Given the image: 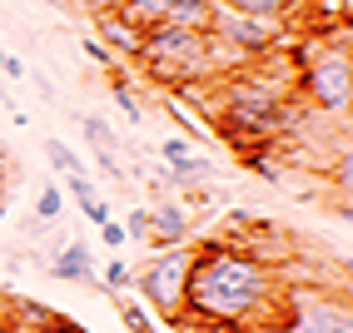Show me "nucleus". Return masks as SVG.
<instances>
[{
    "mask_svg": "<svg viewBox=\"0 0 353 333\" xmlns=\"http://www.w3.org/2000/svg\"><path fill=\"white\" fill-rule=\"evenodd\" d=\"M125 234H130V239H145V234H150V214L145 209H130L125 214Z\"/></svg>",
    "mask_w": 353,
    "mask_h": 333,
    "instance_id": "obj_18",
    "label": "nucleus"
},
{
    "mask_svg": "<svg viewBox=\"0 0 353 333\" xmlns=\"http://www.w3.org/2000/svg\"><path fill=\"white\" fill-rule=\"evenodd\" d=\"M80 50H85V55H90V60H95V65H100V70H120V60H114V55H110V50H105V45H100V40H95V35H90V40H85V45H80Z\"/></svg>",
    "mask_w": 353,
    "mask_h": 333,
    "instance_id": "obj_15",
    "label": "nucleus"
},
{
    "mask_svg": "<svg viewBox=\"0 0 353 333\" xmlns=\"http://www.w3.org/2000/svg\"><path fill=\"white\" fill-rule=\"evenodd\" d=\"M50 274L65 279V283H90V279H95V259H90V244H80V239L60 244V254L50 259Z\"/></svg>",
    "mask_w": 353,
    "mask_h": 333,
    "instance_id": "obj_9",
    "label": "nucleus"
},
{
    "mask_svg": "<svg viewBox=\"0 0 353 333\" xmlns=\"http://www.w3.org/2000/svg\"><path fill=\"white\" fill-rule=\"evenodd\" d=\"M100 234H105V244H110V249H125V244H130V234H125V224H120V219H105V224H100Z\"/></svg>",
    "mask_w": 353,
    "mask_h": 333,
    "instance_id": "obj_19",
    "label": "nucleus"
},
{
    "mask_svg": "<svg viewBox=\"0 0 353 333\" xmlns=\"http://www.w3.org/2000/svg\"><path fill=\"white\" fill-rule=\"evenodd\" d=\"M219 6L239 10V15H259V20H289L294 0H219Z\"/></svg>",
    "mask_w": 353,
    "mask_h": 333,
    "instance_id": "obj_12",
    "label": "nucleus"
},
{
    "mask_svg": "<svg viewBox=\"0 0 353 333\" xmlns=\"http://www.w3.org/2000/svg\"><path fill=\"white\" fill-rule=\"evenodd\" d=\"M294 90L303 94V105H314L323 114H348V100H353V60H348V45L328 40L323 50H314L309 65H299Z\"/></svg>",
    "mask_w": 353,
    "mask_h": 333,
    "instance_id": "obj_3",
    "label": "nucleus"
},
{
    "mask_svg": "<svg viewBox=\"0 0 353 333\" xmlns=\"http://www.w3.org/2000/svg\"><path fill=\"white\" fill-rule=\"evenodd\" d=\"M65 189H70V199H75V204L85 209V219H90V224H95V229H100L105 219H114V209H110V204L100 199V189H95V184H90L85 174H70V179H65Z\"/></svg>",
    "mask_w": 353,
    "mask_h": 333,
    "instance_id": "obj_10",
    "label": "nucleus"
},
{
    "mask_svg": "<svg viewBox=\"0 0 353 333\" xmlns=\"http://www.w3.org/2000/svg\"><path fill=\"white\" fill-rule=\"evenodd\" d=\"M120 314H125V323H130V333H150V319H145V308H139V303H120Z\"/></svg>",
    "mask_w": 353,
    "mask_h": 333,
    "instance_id": "obj_17",
    "label": "nucleus"
},
{
    "mask_svg": "<svg viewBox=\"0 0 353 333\" xmlns=\"http://www.w3.org/2000/svg\"><path fill=\"white\" fill-rule=\"evenodd\" d=\"M150 214V234L145 239L154 249H174V244H190V229H194V214L184 209V199H159Z\"/></svg>",
    "mask_w": 353,
    "mask_h": 333,
    "instance_id": "obj_7",
    "label": "nucleus"
},
{
    "mask_svg": "<svg viewBox=\"0 0 353 333\" xmlns=\"http://www.w3.org/2000/svg\"><path fill=\"white\" fill-rule=\"evenodd\" d=\"M284 333H353V319H348V299H294L289 319H284Z\"/></svg>",
    "mask_w": 353,
    "mask_h": 333,
    "instance_id": "obj_6",
    "label": "nucleus"
},
{
    "mask_svg": "<svg viewBox=\"0 0 353 333\" xmlns=\"http://www.w3.org/2000/svg\"><path fill=\"white\" fill-rule=\"evenodd\" d=\"M0 65H6V45H0Z\"/></svg>",
    "mask_w": 353,
    "mask_h": 333,
    "instance_id": "obj_24",
    "label": "nucleus"
},
{
    "mask_svg": "<svg viewBox=\"0 0 353 333\" xmlns=\"http://www.w3.org/2000/svg\"><path fill=\"white\" fill-rule=\"evenodd\" d=\"M60 214H65V189H60V184H45L40 199H35V219H40V224H55Z\"/></svg>",
    "mask_w": 353,
    "mask_h": 333,
    "instance_id": "obj_13",
    "label": "nucleus"
},
{
    "mask_svg": "<svg viewBox=\"0 0 353 333\" xmlns=\"http://www.w3.org/2000/svg\"><path fill=\"white\" fill-rule=\"evenodd\" d=\"M90 20H95V40L105 45V50L110 55H125V60H139V26H130V20L120 15V10H95V15H90Z\"/></svg>",
    "mask_w": 353,
    "mask_h": 333,
    "instance_id": "obj_8",
    "label": "nucleus"
},
{
    "mask_svg": "<svg viewBox=\"0 0 353 333\" xmlns=\"http://www.w3.org/2000/svg\"><path fill=\"white\" fill-rule=\"evenodd\" d=\"M190 264H194V249L190 244H174V249H159L154 259H145V269L134 274L145 303L164 323H179L184 319V279H190Z\"/></svg>",
    "mask_w": 353,
    "mask_h": 333,
    "instance_id": "obj_4",
    "label": "nucleus"
},
{
    "mask_svg": "<svg viewBox=\"0 0 353 333\" xmlns=\"http://www.w3.org/2000/svg\"><path fill=\"white\" fill-rule=\"evenodd\" d=\"M80 130H85V139H90L95 154H120V134L110 130V120H100V114H80Z\"/></svg>",
    "mask_w": 353,
    "mask_h": 333,
    "instance_id": "obj_11",
    "label": "nucleus"
},
{
    "mask_svg": "<svg viewBox=\"0 0 353 333\" xmlns=\"http://www.w3.org/2000/svg\"><path fill=\"white\" fill-rule=\"evenodd\" d=\"M130 26L150 30V26H190V30H204L209 20V0H114Z\"/></svg>",
    "mask_w": 353,
    "mask_h": 333,
    "instance_id": "obj_5",
    "label": "nucleus"
},
{
    "mask_svg": "<svg viewBox=\"0 0 353 333\" xmlns=\"http://www.w3.org/2000/svg\"><path fill=\"white\" fill-rule=\"evenodd\" d=\"M139 70L154 85L170 90H190V85H214L219 65L209 50V35L190 26H150L139 30Z\"/></svg>",
    "mask_w": 353,
    "mask_h": 333,
    "instance_id": "obj_2",
    "label": "nucleus"
},
{
    "mask_svg": "<svg viewBox=\"0 0 353 333\" xmlns=\"http://www.w3.org/2000/svg\"><path fill=\"white\" fill-rule=\"evenodd\" d=\"M130 279H134V274H130L125 259H110V264H105V283H110V289H125Z\"/></svg>",
    "mask_w": 353,
    "mask_h": 333,
    "instance_id": "obj_16",
    "label": "nucleus"
},
{
    "mask_svg": "<svg viewBox=\"0 0 353 333\" xmlns=\"http://www.w3.org/2000/svg\"><path fill=\"white\" fill-rule=\"evenodd\" d=\"M45 159H50L65 179H70V174H85V170H80V159H75V150H65L60 139H45Z\"/></svg>",
    "mask_w": 353,
    "mask_h": 333,
    "instance_id": "obj_14",
    "label": "nucleus"
},
{
    "mask_svg": "<svg viewBox=\"0 0 353 333\" xmlns=\"http://www.w3.org/2000/svg\"><path fill=\"white\" fill-rule=\"evenodd\" d=\"M0 333H26V328H20V323H15L10 314H0Z\"/></svg>",
    "mask_w": 353,
    "mask_h": 333,
    "instance_id": "obj_22",
    "label": "nucleus"
},
{
    "mask_svg": "<svg viewBox=\"0 0 353 333\" xmlns=\"http://www.w3.org/2000/svg\"><path fill=\"white\" fill-rule=\"evenodd\" d=\"M0 179H6V154H0Z\"/></svg>",
    "mask_w": 353,
    "mask_h": 333,
    "instance_id": "obj_23",
    "label": "nucleus"
},
{
    "mask_svg": "<svg viewBox=\"0 0 353 333\" xmlns=\"http://www.w3.org/2000/svg\"><path fill=\"white\" fill-rule=\"evenodd\" d=\"M0 75H10V80H20V75H26V60H15V55H6V65H0Z\"/></svg>",
    "mask_w": 353,
    "mask_h": 333,
    "instance_id": "obj_21",
    "label": "nucleus"
},
{
    "mask_svg": "<svg viewBox=\"0 0 353 333\" xmlns=\"http://www.w3.org/2000/svg\"><path fill=\"white\" fill-rule=\"evenodd\" d=\"M279 303V274L269 259L249 254L234 239H214L194 249L184 279V314H199L214 328H244Z\"/></svg>",
    "mask_w": 353,
    "mask_h": 333,
    "instance_id": "obj_1",
    "label": "nucleus"
},
{
    "mask_svg": "<svg viewBox=\"0 0 353 333\" xmlns=\"http://www.w3.org/2000/svg\"><path fill=\"white\" fill-rule=\"evenodd\" d=\"M40 333H80V328H75V323H70V319H60V314H55L50 323H45V328H40Z\"/></svg>",
    "mask_w": 353,
    "mask_h": 333,
    "instance_id": "obj_20",
    "label": "nucleus"
}]
</instances>
